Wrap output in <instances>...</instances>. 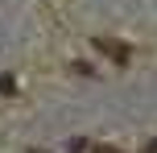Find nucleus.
<instances>
[{
    "mask_svg": "<svg viewBox=\"0 0 157 153\" xmlns=\"http://www.w3.org/2000/svg\"><path fill=\"white\" fill-rule=\"evenodd\" d=\"M91 153H120V149H112V145H95Z\"/></svg>",
    "mask_w": 157,
    "mask_h": 153,
    "instance_id": "f257e3e1",
    "label": "nucleus"
},
{
    "mask_svg": "<svg viewBox=\"0 0 157 153\" xmlns=\"http://www.w3.org/2000/svg\"><path fill=\"white\" fill-rule=\"evenodd\" d=\"M29 153H46V149H29Z\"/></svg>",
    "mask_w": 157,
    "mask_h": 153,
    "instance_id": "f03ea898",
    "label": "nucleus"
}]
</instances>
